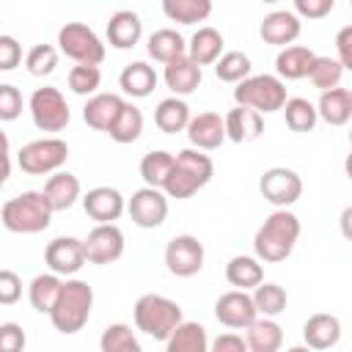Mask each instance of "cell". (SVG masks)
<instances>
[{
    "mask_svg": "<svg viewBox=\"0 0 352 352\" xmlns=\"http://www.w3.org/2000/svg\"><path fill=\"white\" fill-rule=\"evenodd\" d=\"M135 327L157 341H168L170 333L184 322L182 305L165 294H140L135 302Z\"/></svg>",
    "mask_w": 352,
    "mask_h": 352,
    "instance_id": "5b68a950",
    "label": "cell"
},
{
    "mask_svg": "<svg viewBox=\"0 0 352 352\" xmlns=\"http://www.w3.org/2000/svg\"><path fill=\"white\" fill-rule=\"evenodd\" d=\"M245 341L250 346V352H278L283 344V330L275 319L258 316L248 330H245Z\"/></svg>",
    "mask_w": 352,
    "mask_h": 352,
    "instance_id": "836d02e7",
    "label": "cell"
},
{
    "mask_svg": "<svg viewBox=\"0 0 352 352\" xmlns=\"http://www.w3.org/2000/svg\"><path fill=\"white\" fill-rule=\"evenodd\" d=\"M283 118L292 132H311L319 121V113H316V104L308 102L305 96H292L283 104Z\"/></svg>",
    "mask_w": 352,
    "mask_h": 352,
    "instance_id": "74e56055",
    "label": "cell"
},
{
    "mask_svg": "<svg viewBox=\"0 0 352 352\" xmlns=\"http://www.w3.org/2000/svg\"><path fill=\"white\" fill-rule=\"evenodd\" d=\"M286 352H314V349L311 346H289Z\"/></svg>",
    "mask_w": 352,
    "mask_h": 352,
    "instance_id": "9f6ffc18",
    "label": "cell"
},
{
    "mask_svg": "<svg viewBox=\"0 0 352 352\" xmlns=\"http://www.w3.org/2000/svg\"><path fill=\"white\" fill-rule=\"evenodd\" d=\"M234 102L242 107H253L256 113L264 116V113L283 110L289 96H286V85L278 74H250L248 80H242L234 88Z\"/></svg>",
    "mask_w": 352,
    "mask_h": 352,
    "instance_id": "8992f818",
    "label": "cell"
},
{
    "mask_svg": "<svg viewBox=\"0 0 352 352\" xmlns=\"http://www.w3.org/2000/svg\"><path fill=\"white\" fill-rule=\"evenodd\" d=\"M140 132H143V113H140V107L132 104V102H124V107H121V113L116 116V121H113V126L107 129V135H110L116 143L126 146V143H135V140L140 138Z\"/></svg>",
    "mask_w": 352,
    "mask_h": 352,
    "instance_id": "d590c367",
    "label": "cell"
},
{
    "mask_svg": "<svg viewBox=\"0 0 352 352\" xmlns=\"http://www.w3.org/2000/svg\"><path fill=\"white\" fill-rule=\"evenodd\" d=\"M336 52H338V63L352 72V25H344L336 33Z\"/></svg>",
    "mask_w": 352,
    "mask_h": 352,
    "instance_id": "816d5d0a",
    "label": "cell"
},
{
    "mask_svg": "<svg viewBox=\"0 0 352 352\" xmlns=\"http://www.w3.org/2000/svg\"><path fill=\"white\" fill-rule=\"evenodd\" d=\"M69 88H72V94H77V96H96L99 94V85H102V72H99V66H82V63H77V66H72L69 69Z\"/></svg>",
    "mask_w": 352,
    "mask_h": 352,
    "instance_id": "7bdbcfd3",
    "label": "cell"
},
{
    "mask_svg": "<svg viewBox=\"0 0 352 352\" xmlns=\"http://www.w3.org/2000/svg\"><path fill=\"white\" fill-rule=\"evenodd\" d=\"M223 118H226V135L234 143H250V140L261 138V132H264V116L256 113L253 107L236 104Z\"/></svg>",
    "mask_w": 352,
    "mask_h": 352,
    "instance_id": "d6986e66",
    "label": "cell"
},
{
    "mask_svg": "<svg viewBox=\"0 0 352 352\" xmlns=\"http://www.w3.org/2000/svg\"><path fill=\"white\" fill-rule=\"evenodd\" d=\"M201 77H204L201 66L190 55H182V58L165 63V72H162V80L173 91V96H190L201 85Z\"/></svg>",
    "mask_w": 352,
    "mask_h": 352,
    "instance_id": "ffe728a7",
    "label": "cell"
},
{
    "mask_svg": "<svg viewBox=\"0 0 352 352\" xmlns=\"http://www.w3.org/2000/svg\"><path fill=\"white\" fill-rule=\"evenodd\" d=\"M226 280L239 292L256 289L264 283V267L256 256H234L226 264Z\"/></svg>",
    "mask_w": 352,
    "mask_h": 352,
    "instance_id": "f546056e",
    "label": "cell"
},
{
    "mask_svg": "<svg viewBox=\"0 0 352 352\" xmlns=\"http://www.w3.org/2000/svg\"><path fill=\"white\" fill-rule=\"evenodd\" d=\"M19 60H22V47H19V41H16L14 36L3 33V36H0V72L16 69Z\"/></svg>",
    "mask_w": 352,
    "mask_h": 352,
    "instance_id": "7dc6e473",
    "label": "cell"
},
{
    "mask_svg": "<svg viewBox=\"0 0 352 352\" xmlns=\"http://www.w3.org/2000/svg\"><path fill=\"white\" fill-rule=\"evenodd\" d=\"M118 85H121L124 94H129L135 99H143V96H148L157 88V72L146 60H132V63H126L121 69Z\"/></svg>",
    "mask_w": 352,
    "mask_h": 352,
    "instance_id": "83f0119b",
    "label": "cell"
},
{
    "mask_svg": "<svg viewBox=\"0 0 352 352\" xmlns=\"http://www.w3.org/2000/svg\"><path fill=\"white\" fill-rule=\"evenodd\" d=\"M60 292H63L60 275L44 272V275H36V278L30 280V286H28V300H30V305H33L38 314H52V308H55Z\"/></svg>",
    "mask_w": 352,
    "mask_h": 352,
    "instance_id": "1f68e13d",
    "label": "cell"
},
{
    "mask_svg": "<svg viewBox=\"0 0 352 352\" xmlns=\"http://www.w3.org/2000/svg\"><path fill=\"white\" fill-rule=\"evenodd\" d=\"M349 8H352V0H349Z\"/></svg>",
    "mask_w": 352,
    "mask_h": 352,
    "instance_id": "680465c9",
    "label": "cell"
},
{
    "mask_svg": "<svg viewBox=\"0 0 352 352\" xmlns=\"http://www.w3.org/2000/svg\"><path fill=\"white\" fill-rule=\"evenodd\" d=\"M25 349V330L16 322L0 324V352H22Z\"/></svg>",
    "mask_w": 352,
    "mask_h": 352,
    "instance_id": "c3c4849f",
    "label": "cell"
},
{
    "mask_svg": "<svg viewBox=\"0 0 352 352\" xmlns=\"http://www.w3.org/2000/svg\"><path fill=\"white\" fill-rule=\"evenodd\" d=\"M162 14L170 22L195 25V22H204L212 14V3L209 0H165L162 3Z\"/></svg>",
    "mask_w": 352,
    "mask_h": 352,
    "instance_id": "8d00e7d4",
    "label": "cell"
},
{
    "mask_svg": "<svg viewBox=\"0 0 352 352\" xmlns=\"http://www.w3.org/2000/svg\"><path fill=\"white\" fill-rule=\"evenodd\" d=\"M146 50H148V55H151L154 60L170 63V60H176V58L187 55V41H184V36H182L179 30H173V28H160V30H154V33L148 36Z\"/></svg>",
    "mask_w": 352,
    "mask_h": 352,
    "instance_id": "4dcf8cb0",
    "label": "cell"
},
{
    "mask_svg": "<svg viewBox=\"0 0 352 352\" xmlns=\"http://www.w3.org/2000/svg\"><path fill=\"white\" fill-rule=\"evenodd\" d=\"M28 110H30V118L33 124L41 129V132H60L66 129L72 113H69V104H66V96L52 88V85H44V88H36L30 94V102H28Z\"/></svg>",
    "mask_w": 352,
    "mask_h": 352,
    "instance_id": "9c48e42d",
    "label": "cell"
},
{
    "mask_svg": "<svg viewBox=\"0 0 352 352\" xmlns=\"http://www.w3.org/2000/svg\"><path fill=\"white\" fill-rule=\"evenodd\" d=\"M85 245V258L91 264H113L124 256V231L116 226V223H107V226H94L88 231V236L82 239Z\"/></svg>",
    "mask_w": 352,
    "mask_h": 352,
    "instance_id": "5bb4252c",
    "label": "cell"
},
{
    "mask_svg": "<svg viewBox=\"0 0 352 352\" xmlns=\"http://www.w3.org/2000/svg\"><path fill=\"white\" fill-rule=\"evenodd\" d=\"M214 176V162L209 154L198 151V148H182L176 154V165L165 182V195L184 201L190 195H195L201 187H206Z\"/></svg>",
    "mask_w": 352,
    "mask_h": 352,
    "instance_id": "3957f363",
    "label": "cell"
},
{
    "mask_svg": "<svg viewBox=\"0 0 352 352\" xmlns=\"http://www.w3.org/2000/svg\"><path fill=\"white\" fill-rule=\"evenodd\" d=\"M22 113V94L16 85L3 82L0 85V118L3 121H14Z\"/></svg>",
    "mask_w": 352,
    "mask_h": 352,
    "instance_id": "f6af8a7d",
    "label": "cell"
},
{
    "mask_svg": "<svg viewBox=\"0 0 352 352\" xmlns=\"http://www.w3.org/2000/svg\"><path fill=\"white\" fill-rule=\"evenodd\" d=\"M192 116H190V104L182 96H168L157 104L154 110V124L160 126V132L165 135H176V132H187Z\"/></svg>",
    "mask_w": 352,
    "mask_h": 352,
    "instance_id": "f1b7e54d",
    "label": "cell"
},
{
    "mask_svg": "<svg viewBox=\"0 0 352 352\" xmlns=\"http://www.w3.org/2000/svg\"><path fill=\"white\" fill-rule=\"evenodd\" d=\"M209 352H250L248 341L236 333H220L212 344H209Z\"/></svg>",
    "mask_w": 352,
    "mask_h": 352,
    "instance_id": "f907efd6",
    "label": "cell"
},
{
    "mask_svg": "<svg viewBox=\"0 0 352 352\" xmlns=\"http://www.w3.org/2000/svg\"><path fill=\"white\" fill-rule=\"evenodd\" d=\"M58 66V47L52 44H33L25 55V69L33 77H47Z\"/></svg>",
    "mask_w": 352,
    "mask_h": 352,
    "instance_id": "ee69618b",
    "label": "cell"
},
{
    "mask_svg": "<svg viewBox=\"0 0 352 352\" xmlns=\"http://www.w3.org/2000/svg\"><path fill=\"white\" fill-rule=\"evenodd\" d=\"M8 176H11V143L3 135V176H0V182H8Z\"/></svg>",
    "mask_w": 352,
    "mask_h": 352,
    "instance_id": "db71d44e",
    "label": "cell"
},
{
    "mask_svg": "<svg viewBox=\"0 0 352 352\" xmlns=\"http://www.w3.org/2000/svg\"><path fill=\"white\" fill-rule=\"evenodd\" d=\"M206 327L198 322H182L165 341V352H209Z\"/></svg>",
    "mask_w": 352,
    "mask_h": 352,
    "instance_id": "d6a6232c",
    "label": "cell"
},
{
    "mask_svg": "<svg viewBox=\"0 0 352 352\" xmlns=\"http://www.w3.org/2000/svg\"><path fill=\"white\" fill-rule=\"evenodd\" d=\"M22 297V278L14 270H0V305H14Z\"/></svg>",
    "mask_w": 352,
    "mask_h": 352,
    "instance_id": "bcb514c9",
    "label": "cell"
},
{
    "mask_svg": "<svg viewBox=\"0 0 352 352\" xmlns=\"http://www.w3.org/2000/svg\"><path fill=\"white\" fill-rule=\"evenodd\" d=\"M126 99H121L118 94H104L99 91L96 96H91L82 107V121L91 126V129H99V132H107L116 121V116L121 113Z\"/></svg>",
    "mask_w": 352,
    "mask_h": 352,
    "instance_id": "603a6c76",
    "label": "cell"
},
{
    "mask_svg": "<svg viewBox=\"0 0 352 352\" xmlns=\"http://www.w3.org/2000/svg\"><path fill=\"white\" fill-rule=\"evenodd\" d=\"M349 146H352V129H349Z\"/></svg>",
    "mask_w": 352,
    "mask_h": 352,
    "instance_id": "6f0895ef",
    "label": "cell"
},
{
    "mask_svg": "<svg viewBox=\"0 0 352 352\" xmlns=\"http://www.w3.org/2000/svg\"><path fill=\"white\" fill-rule=\"evenodd\" d=\"M344 77V66L338 63V58H330V55H316L311 72H308V80L314 82V88L319 91H333L338 88Z\"/></svg>",
    "mask_w": 352,
    "mask_h": 352,
    "instance_id": "b9f144b4",
    "label": "cell"
},
{
    "mask_svg": "<svg viewBox=\"0 0 352 352\" xmlns=\"http://www.w3.org/2000/svg\"><path fill=\"white\" fill-rule=\"evenodd\" d=\"M226 138H228L226 135V118L220 113H212V110L192 116V121L187 126V140L198 151H214L223 146Z\"/></svg>",
    "mask_w": 352,
    "mask_h": 352,
    "instance_id": "ac0fdd59",
    "label": "cell"
},
{
    "mask_svg": "<svg viewBox=\"0 0 352 352\" xmlns=\"http://www.w3.org/2000/svg\"><path fill=\"white\" fill-rule=\"evenodd\" d=\"M302 338H305V346H311L314 352L316 349L336 346L338 338H341V322H338V316L324 314V311L308 316L305 324H302Z\"/></svg>",
    "mask_w": 352,
    "mask_h": 352,
    "instance_id": "44dd1931",
    "label": "cell"
},
{
    "mask_svg": "<svg viewBox=\"0 0 352 352\" xmlns=\"http://www.w3.org/2000/svg\"><path fill=\"white\" fill-rule=\"evenodd\" d=\"M58 50L82 66H99L104 60L102 38L82 22H66L58 30Z\"/></svg>",
    "mask_w": 352,
    "mask_h": 352,
    "instance_id": "ba28073f",
    "label": "cell"
},
{
    "mask_svg": "<svg viewBox=\"0 0 352 352\" xmlns=\"http://www.w3.org/2000/svg\"><path fill=\"white\" fill-rule=\"evenodd\" d=\"M126 212L140 228H160L168 217V195L157 187H140L126 201Z\"/></svg>",
    "mask_w": 352,
    "mask_h": 352,
    "instance_id": "7c38bea8",
    "label": "cell"
},
{
    "mask_svg": "<svg viewBox=\"0 0 352 352\" xmlns=\"http://www.w3.org/2000/svg\"><path fill=\"white\" fill-rule=\"evenodd\" d=\"M302 30V19L292 11V8H278V11H270L261 25H258V36L264 38V44H272V47H292V41H297Z\"/></svg>",
    "mask_w": 352,
    "mask_h": 352,
    "instance_id": "e0dca14e",
    "label": "cell"
},
{
    "mask_svg": "<svg viewBox=\"0 0 352 352\" xmlns=\"http://www.w3.org/2000/svg\"><path fill=\"white\" fill-rule=\"evenodd\" d=\"M80 179L69 170H58L44 182V195L52 206V212H66L69 206H74V201L80 198Z\"/></svg>",
    "mask_w": 352,
    "mask_h": 352,
    "instance_id": "484cf974",
    "label": "cell"
},
{
    "mask_svg": "<svg viewBox=\"0 0 352 352\" xmlns=\"http://www.w3.org/2000/svg\"><path fill=\"white\" fill-rule=\"evenodd\" d=\"M336 8V0H294V14L308 19H322Z\"/></svg>",
    "mask_w": 352,
    "mask_h": 352,
    "instance_id": "681fc988",
    "label": "cell"
},
{
    "mask_svg": "<svg viewBox=\"0 0 352 352\" xmlns=\"http://www.w3.org/2000/svg\"><path fill=\"white\" fill-rule=\"evenodd\" d=\"M338 228H341L344 239H349V242H352V204H349V206H344V212H341V217H338Z\"/></svg>",
    "mask_w": 352,
    "mask_h": 352,
    "instance_id": "f5cc1de1",
    "label": "cell"
},
{
    "mask_svg": "<svg viewBox=\"0 0 352 352\" xmlns=\"http://www.w3.org/2000/svg\"><path fill=\"white\" fill-rule=\"evenodd\" d=\"M258 190L264 195V201H270L278 209H289L292 204L300 201L302 195V179L297 170L286 168V165H272L261 173L258 179Z\"/></svg>",
    "mask_w": 352,
    "mask_h": 352,
    "instance_id": "30bf717a",
    "label": "cell"
},
{
    "mask_svg": "<svg viewBox=\"0 0 352 352\" xmlns=\"http://www.w3.org/2000/svg\"><path fill=\"white\" fill-rule=\"evenodd\" d=\"M250 58L245 55V52H239V50H228V52H223V58L214 63V74H217V80H223V82H234V85H239L242 80H248L250 77Z\"/></svg>",
    "mask_w": 352,
    "mask_h": 352,
    "instance_id": "60d3db41",
    "label": "cell"
},
{
    "mask_svg": "<svg viewBox=\"0 0 352 352\" xmlns=\"http://www.w3.org/2000/svg\"><path fill=\"white\" fill-rule=\"evenodd\" d=\"M91 308H94V289L80 278H66L63 280V292H60L50 319H52L58 333L74 336L91 319Z\"/></svg>",
    "mask_w": 352,
    "mask_h": 352,
    "instance_id": "277c9868",
    "label": "cell"
},
{
    "mask_svg": "<svg viewBox=\"0 0 352 352\" xmlns=\"http://www.w3.org/2000/svg\"><path fill=\"white\" fill-rule=\"evenodd\" d=\"M82 209L91 220H96V226H107V223H116L124 214L126 201L116 187L99 184V187H91L82 195Z\"/></svg>",
    "mask_w": 352,
    "mask_h": 352,
    "instance_id": "2e32d148",
    "label": "cell"
},
{
    "mask_svg": "<svg viewBox=\"0 0 352 352\" xmlns=\"http://www.w3.org/2000/svg\"><path fill=\"white\" fill-rule=\"evenodd\" d=\"M69 160V146L60 138H38L25 143L16 151V162L25 173L30 176H44V173H58L60 165Z\"/></svg>",
    "mask_w": 352,
    "mask_h": 352,
    "instance_id": "52a82bcc",
    "label": "cell"
},
{
    "mask_svg": "<svg viewBox=\"0 0 352 352\" xmlns=\"http://www.w3.org/2000/svg\"><path fill=\"white\" fill-rule=\"evenodd\" d=\"M223 33L212 25H204L198 28L192 36H190V44H187V55L198 63V66H209V63H217L223 58Z\"/></svg>",
    "mask_w": 352,
    "mask_h": 352,
    "instance_id": "cb8c5ba5",
    "label": "cell"
},
{
    "mask_svg": "<svg viewBox=\"0 0 352 352\" xmlns=\"http://www.w3.org/2000/svg\"><path fill=\"white\" fill-rule=\"evenodd\" d=\"M44 261L50 267V272L55 275H77L82 270L85 258V245L77 236H55L52 242H47L44 248Z\"/></svg>",
    "mask_w": 352,
    "mask_h": 352,
    "instance_id": "9a60e30c",
    "label": "cell"
},
{
    "mask_svg": "<svg viewBox=\"0 0 352 352\" xmlns=\"http://www.w3.org/2000/svg\"><path fill=\"white\" fill-rule=\"evenodd\" d=\"M300 217L289 209H275L256 231L253 236V250L258 261L278 264L292 256L297 239H300Z\"/></svg>",
    "mask_w": 352,
    "mask_h": 352,
    "instance_id": "6da1fadb",
    "label": "cell"
},
{
    "mask_svg": "<svg viewBox=\"0 0 352 352\" xmlns=\"http://www.w3.org/2000/svg\"><path fill=\"white\" fill-rule=\"evenodd\" d=\"M0 220L11 234H38L52 223V206L44 190H25L8 198L0 209Z\"/></svg>",
    "mask_w": 352,
    "mask_h": 352,
    "instance_id": "7a4b0ae2",
    "label": "cell"
},
{
    "mask_svg": "<svg viewBox=\"0 0 352 352\" xmlns=\"http://www.w3.org/2000/svg\"><path fill=\"white\" fill-rule=\"evenodd\" d=\"M99 349H102V352H143L138 336H135L132 327L124 324V322H113V324H107V327L102 330V336H99Z\"/></svg>",
    "mask_w": 352,
    "mask_h": 352,
    "instance_id": "f35d334b",
    "label": "cell"
},
{
    "mask_svg": "<svg viewBox=\"0 0 352 352\" xmlns=\"http://www.w3.org/2000/svg\"><path fill=\"white\" fill-rule=\"evenodd\" d=\"M253 302H256V311H258V316H267V319H275L278 314H283L286 311V305H289V294H286V289L283 286H278V283H261V286H256L253 289Z\"/></svg>",
    "mask_w": 352,
    "mask_h": 352,
    "instance_id": "ab89813d",
    "label": "cell"
},
{
    "mask_svg": "<svg viewBox=\"0 0 352 352\" xmlns=\"http://www.w3.org/2000/svg\"><path fill=\"white\" fill-rule=\"evenodd\" d=\"M173 165H176V154H170V151L157 148V151L143 154V160H140V176H143L146 187L165 190V182H168Z\"/></svg>",
    "mask_w": 352,
    "mask_h": 352,
    "instance_id": "e575fe53",
    "label": "cell"
},
{
    "mask_svg": "<svg viewBox=\"0 0 352 352\" xmlns=\"http://www.w3.org/2000/svg\"><path fill=\"white\" fill-rule=\"evenodd\" d=\"M143 36V22L135 11L129 8H118L116 14H110L107 19V41L116 50H132Z\"/></svg>",
    "mask_w": 352,
    "mask_h": 352,
    "instance_id": "7402d4cb",
    "label": "cell"
},
{
    "mask_svg": "<svg viewBox=\"0 0 352 352\" xmlns=\"http://www.w3.org/2000/svg\"><path fill=\"white\" fill-rule=\"evenodd\" d=\"M316 113L324 124L330 126H344L352 118V94L349 88H333V91H322L319 102H316Z\"/></svg>",
    "mask_w": 352,
    "mask_h": 352,
    "instance_id": "4316f807",
    "label": "cell"
},
{
    "mask_svg": "<svg viewBox=\"0 0 352 352\" xmlns=\"http://www.w3.org/2000/svg\"><path fill=\"white\" fill-rule=\"evenodd\" d=\"M344 173H346V179L352 182V151H349L346 160H344Z\"/></svg>",
    "mask_w": 352,
    "mask_h": 352,
    "instance_id": "11a10c76",
    "label": "cell"
},
{
    "mask_svg": "<svg viewBox=\"0 0 352 352\" xmlns=\"http://www.w3.org/2000/svg\"><path fill=\"white\" fill-rule=\"evenodd\" d=\"M204 258H206L204 245L192 234H176L165 245V267L176 278H192V275H198L201 267H204Z\"/></svg>",
    "mask_w": 352,
    "mask_h": 352,
    "instance_id": "8fae6325",
    "label": "cell"
},
{
    "mask_svg": "<svg viewBox=\"0 0 352 352\" xmlns=\"http://www.w3.org/2000/svg\"><path fill=\"white\" fill-rule=\"evenodd\" d=\"M214 319L231 330H248L256 319H258V311H256V302H253V294L248 292H239V289H231L226 294H220L214 300Z\"/></svg>",
    "mask_w": 352,
    "mask_h": 352,
    "instance_id": "4fadbf2b",
    "label": "cell"
},
{
    "mask_svg": "<svg viewBox=\"0 0 352 352\" xmlns=\"http://www.w3.org/2000/svg\"><path fill=\"white\" fill-rule=\"evenodd\" d=\"M316 60V52L302 47V44H292V47H283L275 58V72L280 80H302L308 77L311 66Z\"/></svg>",
    "mask_w": 352,
    "mask_h": 352,
    "instance_id": "d4e9b609",
    "label": "cell"
},
{
    "mask_svg": "<svg viewBox=\"0 0 352 352\" xmlns=\"http://www.w3.org/2000/svg\"><path fill=\"white\" fill-rule=\"evenodd\" d=\"M349 94H352V88H349Z\"/></svg>",
    "mask_w": 352,
    "mask_h": 352,
    "instance_id": "91938a15",
    "label": "cell"
}]
</instances>
